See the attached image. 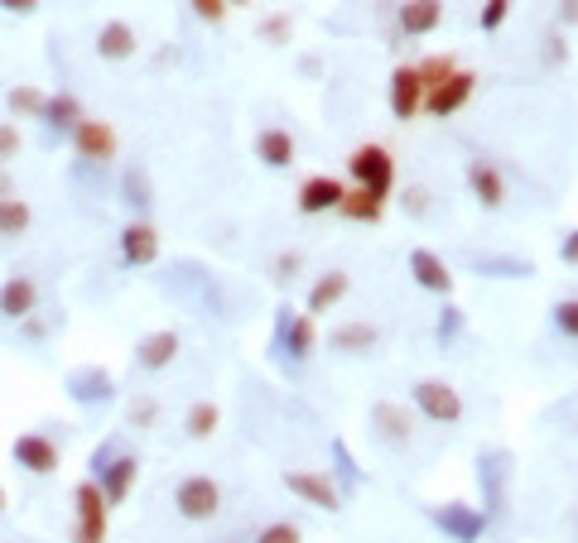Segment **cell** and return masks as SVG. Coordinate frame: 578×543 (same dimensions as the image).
Wrapping results in <instances>:
<instances>
[{"label":"cell","instance_id":"1","mask_svg":"<svg viewBox=\"0 0 578 543\" xmlns=\"http://www.w3.org/2000/svg\"><path fill=\"white\" fill-rule=\"evenodd\" d=\"M92 481H97V491H101V500L107 506H121V500L130 496V486L140 481V457L136 453H116V443H107V447H97L92 453Z\"/></svg>","mask_w":578,"mask_h":543},{"label":"cell","instance_id":"2","mask_svg":"<svg viewBox=\"0 0 578 543\" xmlns=\"http://www.w3.org/2000/svg\"><path fill=\"white\" fill-rule=\"evenodd\" d=\"M347 169H352V178H357V188L381 197V203H386L390 188H396V159L381 150V144H357L347 159Z\"/></svg>","mask_w":578,"mask_h":543},{"label":"cell","instance_id":"3","mask_svg":"<svg viewBox=\"0 0 578 543\" xmlns=\"http://www.w3.org/2000/svg\"><path fill=\"white\" fill-rule=\"evenodd\" d=\"M107 500H101L97 481H77L73 486V543H107Z\"/></svg>","mask_w":578,"mask_h":543},{"label":"cell","instance_id":"4","mask_svg":"<svg viewBox=\"0 0 578 543\" xmlns=\"http://www.w3.org/2000/svg\"><path fill=\"white\" fill-rule=\"evenodd\" d=\"M429 520L439 524V534L449 543H478L482 534H488V514H482L478 506H463V500H449V506H434Z\"/></svg>","mask_w":578,"mask_h":543},{"label":"cell","instance_id":"5","mask_svg":"<svg viewBox=\"0 0 578 543\" xmlns=\"http://www.w3.org/2000/svg\"><path fill=\"white\" fill-rule=\"evenodd\" d=\"M174 510L193 524L213 520V514L222 510V486L213 481V476H183L179 491H174Z\"/></svg>","mask_w":578,"mask_h":543},{"label":"cell","instance_id":"6","mask_svg":"<svg viewBox=\"0 0 578 543\" xmlns=\"http://www.w3.org/2000/svg\"><path fill=\"white\" fill-rule=\"evenodd\" d=\"M410 400H415V409L425 419H434V423H458L463 419V400H458V390L449 385V380H419V385L410 390Z\"/></svg>","mask_w":578,"mask_h":543},{"label":"cell","instance_id":"7","mask_svg":"<svg viewBox=\"0 0 578 543\" xmlns=\"http://www.w3.org/2000/svg\"><path fill=\"white\" fill-rule=\"evenodd\" d=\"M275 347L289 351L295 361H309L313 347H319V327H313V317L295 313V308H280V317H275Z\"/></svg>","mask_w":578,"mask_h":543},{"label":"cell","instance_id":"8","mask_svg":"<svg viewBox=\"0 0 578 543\" xmlns=\"http://www.w3.org/2000/svg\"><path fill=\"white\" fill-rule=\"evenodd\" d=\"M472 91H478V77H472L468 68H453L439 87L425 91V106H419V111H429V116H439V121H443V116L463 111V106L472 101Z\"/></svg>","mask_w":578,"mask_h":543},{"label":"cell","instance_id":"9","mask_svg":"<svg viewBox=\"0 0 578 543\" xmlns=\"http://www.w3.org/2000/svg\"><path fill=\"white\" fill-rule=\"evenodd\" d=\"M285 491L313 510H343V491H338V481L328 471H285Z\"/></svg>","mask_w":578,"mask_h":543},{"label":"cell","instance_id":"10","mask_svg":"<svg viewBox=\"0 0 578 543\" xmlns=\"http://www.w3.org/2000/svg\"><path fill=\"white\" fill-rule=\"evenodd\" d=\"M10 457H15V467H24L30 476H54L58 471V443L44 438V433H20L15 443H10Z\"/></svg>","mask_w":578,"mask_h":543},{"label":"cell","instance_id":"11","mask_svg":"<svg viewBox=\"0 0 578 543\" xmlns=\"http://www.w3.org/2000/svg\"><path fill=\"white\" fill-rule=\"evenodd\" d=\"M73 150H77V159H87V164H111L116 159V130L107 121H97V116H83L73 130Z\"/></svg>","mask_w":578,"mask_h":543},{"label":"cell","instance_id":"12","mask_svg":"<svg viewBox=\"0 0 578 543\" xmlns=\"http://www.w3.org/2000/svg\"><path fill=\"white\" fill-rule=\"evenodd\" d=\"M419 106H425V83H419L415 68L400 63V68L390 73V116H396V121H415Z\"/></svg>","mask_w":578,"mask_h":543},{"label":"cell","instance_id":"13","mask_svg":"<svg viewBox=\"0 0 578 543\" xmlns=\"http://www.w3.org/2000/svg\"><path fill=\"white\" fill-rule=\"evenodd\" d=\"M343 178L333 174H313L304 178V188H299V211L304 217H319V211H338V203H343Z\"/></svg>","mask_w":578,"mask_h":543},{"label":"cell","instance_id":"14","mask_svg":"<svg viewBox=\"0 0 578 543\" xmlns=\"http://www.w3.org/2000/svg\"><path fill=\"white\" fill-rule=\"evenodd\" d=\"M68 394L77 404H107L116 394V380L101 366H77V370H68Z\"/></svg>","mask_w":578,"mask_h":543},{"label":"cell","instance_id":"15","mask_svg":"<svg viewBox=\"0 0 578 543\" xmlns=\"http://www.w3.org/2000/svg\"><path fill=\"white\" fill-rule=\"evenodd\" d=\"M39 308V284L30 274H10L6 284H0V317H10V323H24Z\"/></svg>","mask_w":578,"mask_h":543},{"label":"cell","instance_id":"16","mask_svg":"<svg viewBox=\"0 0 578 543\" xmlns=\"http://www.w3.org/2000/svg\"><path fill=\"white\" fill-rule=\"evenodd\" d=\"M174 356H179V333L174 327H160V333H150V337H140L136 341V366L140 370H169L174 366Z\"/></svg>","mask_w":578,"mask_h":543},{"label":"cell","instance_id":"17","mask_svg":"<svg viewBox=\"0 0 578 543\" xmlns=\"http://www.w3.org/2000/svg\"><path fill=\"white\" fill-rule=\"evenodd\" d=\"M468 188L488 211H496L506 203V178L496 174V164H488V159H472V164H468Z\"/></svg>","mask_w":578,"mask_h":543},{"label":"cell","instance_id":"18","mask_svg":"<svg viewBox=\"0 0 578 543\" xmlns=\"http://www.w3.org/2000/svg\"><path fill=\"white\" fill-rule=\"evenodd\" d=\"M506 453H488V457H478V481H488V520L492 514H502L506 510V476H511V467H506Z\"/></svg>","mask_w":578,"mask_h":543},{"label":"cell","instance_id":"19","mask_svg":"<svg viewBox=\"0 0 578 543\" xmlns=\"http://www.w3.org/2000/svg\"><path fill=\"white\" fill-rule=\"evenodd\" d=\"M372 428H376V438L386 447L410 443V414H405V404H390V400L372 404Z\"/></svg>","mask_w":578,"mask_h":543},{"label":"cell","instance_id":"20","mask_svg":"<svg viewBox=\"0 0 578 543\" xmlns=\"http://www.w3.org/2000/svg\"><path fill=\"white\" fill-rule=\"evenodd\" d=\"M410 274H415V284H419V289H429V294H443V298L453 294V274H449V264L434 256V250H410Z\"/></svg>","mask_w":578,"mask_h":543},{"label":"cell","instance_id":"21","mask_svg":"<svg viewBox=\"0 0 578 543\" xmlns=\"http://www.w3.org/2000/svg\"><path fill=\"white\" fill-rule=\"evenodd\" d=\"M121 260L126 264H154L160 260V231L150 221H130L121 231Z\"/></svg>","mask_w":578,"mask_h":543},{"label":"cell","instance_id":"22","mask_svg":"<svg viewBox=\"0 0 578 543\" xmlns=\"http://www.w3.org/2000/svg\"><path fill=\"white\" fill-rule=\"evenodd\" d=\"M97 58H107V63L136 58V30H130L126 20H107L97 30Z\"/></svg>","mask_w":578,"mask_h":543},{"label":"cell","instance_id":"23","mask_svg":"<svg viewBox=\"0 0 578 543\" xmlns=\"http://www.w3.org/2000/svg\"><path fill=\"white\" fill-rule=\"evenodd\" d=\"M256 159L266 169H289V164H295V135L280 130V126H266L256 135Z\"/></svg>","mask_w":578,"mask_h":543},{"label":"cell","instance_id":"24","mask_svg":"<svg viewBox=\"0 0 578 543\" xmlns=\"http://www.w3.org/2000/svg\"><path fill=\"white\" fill-rule=\"evenodd\" d=\"M83 101L73 97V91H58V97H49L44 101V111H39V121H44L49 130H58V135H73L77 121H83Z\"/></svg>","mask_w":578,"mask_h":543},{"label":"cell","instance_id":"25","mask_svg":"<svg viewBox=\"0 0 578 543\" xmlns=\"http://www.w3.org/2000/svg\"><path fill=\"white\" fill-rule=\"evenodd\" d=\"M347 289H352V280H347L343 270H328L323 280L309 289V317H323V313H333L338 303L347 298Z\"/></svg>","mask_w":578,"mask_h":543},{"label":"cell","instance_id":"26","mask_svg":"<svg viewBox=\"0 0 578 543\" xmlns=\"http://www.w3.org/2000/svg\"><path fill=\"white\" fill-rule=\"evenodd\" d=\"M443 20V0H405L400 6V30L405 34H434Z\"/></svg>","mask_w":578,"mask_h":543},{"label":"cell","instance_id":"27","mask_svg":"<svg viewBox=\"0 0 578 543\" xmlns=\"http://www.w3.org/2000/svg\"><path fill=\"white\" fill-rule=\"evenodd\" d=\"M328 347L347 351V356H362V351L376 347V327L372 323H343V327H333V333H328Z\"/></svg>","mask_w":578,"mask_h":543},{"label":"cell","instance_id":"28","mask_svg":"<svg viewBox=\"0 0 578 543\" xmlns=\"http://www.w3.org/2000/svg\"><path fill=\"white\" fill-rule=\"evenodd\" d=\"M217 423H222L217 404L213 400H199L189 414H183V433H189L193 443H203V438H213V433H217Z\"/></svg>","mask_w":578,"mask_h":543},{"label":"cell","instance_id":"29","mask_svg":"<svg viewBox=\"0 0 578 543\" xmlns=\"http://www.w3.org/2000/svg\"><path fill=\"white\" fill-rule=\"evenodd\" d=\"M338 211H343L347 221H381V211H386V203H381V197H372L366 188H352V193H343V203H338Z\"/></svg>","mask_w":578,"mask_h":543},{"label":"cell","instance_id":"30","mask_svg":"<svg viewBox=\"0 0 578 543\" xmlns=\"http://www.w3.org/2000/svg\"><path fill=\"white\" fill-rule=\"evenodd\" d=\"M121 197H126V207H136V211H144L154 203L150 197V174H144V164H130L126 174H121Z\"/></svg>","mask_w":578,"mask_h":543},{"label":"cell","instance_id":"31","mask_svg":"<svg viewBox=\"0 0 578 543\" xmlns=\"http://www.w3.org/2000/svg\"><path fill=\"white\" fill-rule=\"evenodd\" d=\"M30 221H34V211H30V203H24L20 193L0 203V236H24V231H30Z\"/></svg>","mask_w":578,"mask_h":543},{"label":"cell","instance_id":"32","mask_svg":"<svg viewBox=\"0 0 578 543\" xmlns=\"http://www.w3.org/2000/svg\"><path fill=\"white\" fill-rule=\"evenodd\" d=\"M482 274H496V280H531V260H511V256H478Z\"/></svg>","mask_w":578,"mask_h":543},{"label":"cell","instance_id":"33","mask_svg":"<svg viewBox=\"0 0 578 543\" xmlns=\"http://www.w3.org/2000/svg\"><path fill=\"white\" fill-rule=\"evenodd\" d=\"M44 91H39V87H10V97H6V106H10V111H15V116H30V121H39V111H44Z\"/></svg>","mask_w":578,"mask_h":543},{"label":"cell","instance_id":"34","mask_svg":"<svg viewBox=\"0 0 578 543\" xmlns=\"http://www.w3.org/2000/svg\"><path fill=\"white\" fill-rule=\"evenodd\" d=\"M453 68H458V63L449 58V53H434V58H425L415 73H419V83H425V91H429V87H439V83H443V77H449Z\"/></svg>","mask_w":578,"mask_h":543},{"label":"cell","instance_id":"35","mask_svg":"<svg viewBox=\"0 0 578 543\" xmlns=\"http://www.w3.org/2000/svg\"><path fill=\"white\" fill-rule=\"evenodd\" d=\"M126 419H130V428H154V419H160V404H154L150 394H136V400L126 404Z\"/></svg>","mask_w":578,"mask_h":543},{"label":"cell","instance_id":"36","mask_svg":"<svg viewBox=\"0 0 578 543\" xmlns=\"http://www.w3.org/2000/svg\"><path fill=\"white\" fill-rule=\"evenodd\" d=\"M304 270V260H299V250H280V256L270 260V280L275 284H295V274Z\"/></svg>","mask_w":578,"mask_h":543},{"label":"cell","instance_id":"37","mask_svg":"<svg viewBox=\"0 0 578 543\" xmlns=\"http://www.w3.org/2000/svg\"><path fill=\"white\" fill-rule=\"evenodd\" d=\"M304 534H299V524H289V520H275V524H266L260 534L251 539V543H299Z\"/></svg>","mask_w":578,"mask_h":543},{"label":"cell","instance_id":"38","mask_svg":"<svg viewBox=\"0 0 578 543\" xmlns=\"http://www.w3.org/2000/svg\"><path fill=\"white\" fill-rule=\"evenodd\" d=\"M20 150H24V140H20V130L10 126V121H0V169L10 164V159H20Z\"/></svg>","mask_w":578,"mask_h":543},{"label":"cell","instance_id":"39","mask_svg":"<svg viewBox=\"0 0 578 543\" xmlns=\"http://www.w3.org/2000/svg\"><path fill=\"white\" fill-rule=\"evenodd\" d=\"M434 333H439L443 347H453L458 333H463V313H458V308H443V313H439V327H434Z\"/></svg>","mask_w":578,"mask_h":543},{"label":"cell","instance_id":"40","mask_svg":"<svg viewBox=\"0 0 578 543\" xmlns=\"http://www.w3.org/2000/svg\"><path fill=\"white\" fill-rule=\"evenodd\" d=\"M555 327H559V333L564 337H578V303L574 298H564V303H555Z\"/></svg>","mask_w":578,"mask_h":543},{"label":"cell","instance_id":"41","mask_svg":"<svg viewBox=\"0 0 578 543\" xmlns=\"http://www.w3.org/2000/svg\"><path fill=\"white\" fill-rule=\"evenodd\" d=\"M506 15H511V0H488V6H482V34L502 30Z\"/></svg>","mask_w":578,"mask_h":543},{"label":"cell","instance_id":"42","mask_svg":"<svg viewBox=\"0 0 578 543\" xmlns=\"http://www.w3.org/2000/svg\"><path fill=\"white\" fill-rule=\"evenodd\" d=\"M289 34H295L289 15H270L266 24H260V39H266V44H289Z\"/></svg>","mask_w":578,"mask_h":543},{"label":"cell","instance_id":"43","mask_svg":"<svg viewBox=\"0 0 578 543\" xmlns=\"http://www.w3.org/2000/svg\"><path fill=\"white\" fill-rule=\"evenodd\" d=\"M189 6H193V15H199V20H207V24L227 20V6H222V0H189Z\"/></svg>","mask_w":578,"mask_h":543},{"label":"cell","instance_id":"44","mask_svg":"<svg viewBox=\"0 0 578 543\" xmlns=\"http://www.w3.org/2000/svg\"><path fill=\"white\" fill-rule=\"evenodd\" d=\"M405 211H410V217H425V211H429V188H405Z\"/></svg>","mask_w":578,"mask_h":543},{"label":"cell","instance_id":"45","mask_svg":"<svg viewBox=\"0 0 578 543\" xmlns=\"http://www.w3.org/2000/svg\"><path fill=\"white\" fill-rule=\"evenodd\" d=\"M333 457H338V471H343V481H347V486H357V467H352V457H347V447H343V443H333Z\"/></svg>","mask_w":578,"mask_h":543},{"label":"cell","instance_id":"46","mask_svg":"<svg viewBox=\"0 0 578 543\" xmlns=\"http://www.w3.org/2000/svg\"><path fill=\"white\" fill-rule=\"evenodd\" d=\"M559 260H564V264H574V260H578V231H564V241H559Z\"/></svg>","mask_w":578,"mask_h":543},{"label":"cell","instance_id":"47","mask_svg":"<svg viewBox=\"0 0 578 543\" xmlns=\"http://www.w3.org/2000/svg\"><path fill=\"white\" fill-rule=\"evenodd\" d=\"M0 10H10V15H34L39 0H0Z\"/></svg>","mask_w":578,"mask_h":543},{"label":"cell","instance_id":"48","mask_svg":"<svg viewBox=\"0 0 578 543\" xmlns=\"http://www.w3.org/2000/svg\"><path fill=\"white\" fill-rule=\"evenodd\" d=\"M6 197H15V183H10V174L0 169V203H6Z\"/></svg>","mask_w":578,"mask_h":543},{"label":"cell","instance_id":"49","mask_svg":"<svg viewBox=\"0 0 578 543\" xmlns=\"http://www.w3.org/2000/svg\"><path fill=\"white\" fill-rule=\"evenodd\" d=\"M6 506H10V496H6V486H0V514H6Z\"/></svg>","mask_w":578,"mask_h":543},{"label":"cell","instance_id":"50","mask_svg":"<svg viewBox=\"0 0 578 543\" xmlns=\"http://www.w3.org/2000/svg\"><path fill=\"white\" fill-rule=\"evenodd\" d=\"M222 6H227V10H232V6H251V0H222Z\"/></svg>","mask_w":578,"mask_h":543}]
</instances>
